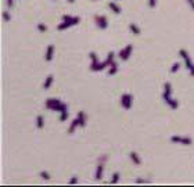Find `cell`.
<instances>
[{
    "label": "cell",
    "mask_w": 194,
    "mask_h": 187,
    "mask_svg": "<svg viewBox=\"0 0 194 187\" xmlns=\"http://www.w3.org/2000/svg\"><path fill=\"white\" fill-rule=\"evenodd\" d=\"M132 103H133V96L129 93H125L121 96V106L124 107V110H130Z\"/></svg>",
    "instance_id": "obj_4"
},
{
    "label": "cell",
    "mask_w": 194,
    "mask_h": 187,
    "mask_svg": "<svg viewBox=\"0 0 194 187\" xmlns=\"http://www.w3.org/2000/svg\"><path fill=\"white\" fill-rule=\"evenodd\" d=\"M51 83H53V75H47L46 76V81H44V83H43V89H49V87L51 86Z\"/></svg>",
    "instance_id": "obj_17"
},
{
    "label": "cell",
    "mask_w": 194,
    "mask_h": 187,
    "mask_svg": "<svg viewBox=\"0 0 194 187\" xmlns=\"http://www.w3.org/2000/svg\"><path fill=\"white\" fill-rule=\"evenodd\" d=\"M179 68H180V64H179V62H175V64L172 65V68H171V72H177Z\"/></svg>",
    "instance_id": "obj_25"
},
{
    "label": "cell",
    "mask_w": 194,
    "mask_h": 187,
    "mask_svg": "<svg viewBox=\"0 0 194 187\" xmlns=\"http://www.w3.org/2000/svg\"><path fill=\"white\" fill-rule=\"evenodd\" d=\"M43 125H44L43 117H42V115H38V117H36V126H38L39 129H42V128H43Z\"/></svg>",
    "instance_id": "obj_21"
},
{
    "label": "cell",
    "mask_w": 194,
    "mask_h": 187,
    "mask_svg": "<svg viewBox=\"0 0 194 187\" xmlns=\"http://www.w3.org/2000/svg\"><path fill=\"white\" fill-rule=\"evenodd\" d=\"M89 56H90V60H92V61H99V58H97V56H96V53H94V51H92Z\"/></svg>",
    "instance_id": "obj_27"
},
{
    "label": "cell",
    "mask_w": 194,
    "mask_h": 187,
    "mask_svg": "<svg viewBox=\"0 0 194 187\" xmlns=\"http://www.w3.org/2000/svg\"><path fill=\"white\" fill-rule=\"evenodd\" d=\"M44 106L47 110H51V111H57V112H64V111H68V106L61 101L60 99H47Z\"/></svg>",
    "instance_id": "obj_1"
},
{
    "label": "cell",
    "mask_w": 194,
    "mask_h": 187,
    "mask_svg": "<svg viewBox=\"0 0 194 187\" xmlns=\"http://www.w3.org/2000/svg\"><path fill=\"white\" fill-rule=\"evenodd\" d=\"M68 3H75V0H68Z\"/></svg>",
    "instance_id": "obj_34"
},
{
    "label": "cell",
    "mask_w": 194,
    "mask_h": 187,
    "mask_svg": "<svg viewBox=\"0 0 194 187\" xmlns=\"http://www.w3.org/2000/svg\"><path fill=\"white\" fill-rule=\"evenodd\" d=\"M76 183H78V177H76V176H74V177L69 180V184H76Z\"/></svg>",
    "instance_id": "obj_29"
},
{
    "label": "cell",
    "mask_w": 194,
    "mask_h": 187,
    "mask_svg": "<svg viewBox=\"0 0 194 187\" xmlns=\"http://www.w3.org/2000/svg\"><path fill=\"white\" fill-rule=\"evenodd\" d=\"M93 1H96V0H93Z\"/></svg>",
    "instance_id": "obj_35"
},
{
    "label": "cell",
    "mask_w": 194,
    "mask_h": 187,
    "mask_svg": "<svg viewBox=\"0 0 194 187\" xmlns=\"http://www.w3.org/2000/svg\"><path fill=\"white\" fill-rule=\"evenodd\" d=\"M76 118H78V121H79V126L81 128H85V125H86V114L83 111H79L78 112V115H76Z\"/></svg>",
    "instance_id": "obj_10"
},
{
    "label": "cell",
    "mask_w": 194,
    "mask_h": 187,
    "mask_svg": "<svg viewBox=\"0 0 194 187\" xmlns=\"http://www.w3.org/2000/svg\"><path fill=\"white\" fill-rule=\"evenodd\" d=\"M187 3L190 4V7H191V8L194 10V0H187Z\"/></svg>",
    "instance_id": "obj_32"
},
{
    "label": "cell",
    "mask_w": 194,
    "mask_h": 187,
    "mask_svg": "<svg viewBox=\"0 0 194 187\" xmlns=\"http://www.w3.org/2000/svg\"><path fill=\"white\" fill-rule=\"evenodd\" d=\"M103 172H104V165L103 164H99L97 166H96V180H101V177H103Z\"/></svg>",
    "instance_id": "obj_11"
},
{
    "label": "cell",
    "mask_w": 194,
    "mask_h": 187,
    "mask_svg": "<svg viewBox=\"0 0 194 187\" xmlns=\"http://www.w3.org/2000/svg\"><path fill=\"white\" fill-rule=\"evenodd\" d=\"M94 22L100 29H107L108 26V19L106 15H94Z\"/></svg>",
    "instance_id": "obj_6"
},
{
    "label": "cell",
    "mask_w": 194,
    "mask_h": 187,
    "mask_svg": "<svg viewBox=\"0 0 194 187\" xmlns=\"http://www.w3.org/2000/svg\"><path fill=\"white\" fill-rule=\"evenodd\" d=\"M157 4V0H148V6L150 7H155Z\"/></svg>",
    "instance_id": "obj_30"
},
{
    "label": "cell",
    "mask_w": 194,
    "mask_h": 187,
    "mask_svg": "<svg viewBox=\"0 0 194 187\" xmlns=\"http://www.w3.org/2000/svg\"><path fill=\"white\" fill-rule=\"evenodd\" d=\"M119 181V173H117V172H115V173L113 175V179H111V183H113V184H115V183H118Z\"/></svg>",
    "instance_id": "obj_24"
},
{
    "label": "cell",
    "mask_w": 194,
    "mask_h": 187,
    "mask_svg": "<svg viewBox=\"0 0 194 187\" xmlns=\"http://www.w3.org/2000/svg\"><path fill=\"white\" fill-rule=\"evenodd\" d=\"M117 72H118V64H117V62L114 61L113 64L110 65V69H108V74H110V75H115Z\"/></svg>",
    "instance_id": "obj_19"
},
{
    "label": "cell",
    "mask_w": 194,
    "mask_h": 187,
    "mask_svg": "<svg viewBox=\"0 0 194 187\" xmlns=\"http://www.w3.org/2000/svg\"><path fill=\"white\" fill-rule=\"evenodd\" d=\"M63 21L71 22L72 25H78L79 22H81V18H79V17H72V15H68V14H64V15H63Z\"/></svg>",
    "instance_id": "obj_9"
},
{
    "label": "cell",
    "mask_w": 194,
    "mask_h": 187,
    "mask_svg": "<svg viewBox=\"0 0 194 187\" xmlns=\"http://www.w3.org/2000/svg\"><path fill=\"white\" fill-rule=\"evenodd\" d=\"M171 141H172V143L184 144V146H190V144H193V140H191L190 137H183V136H172V137H171Z\"/></svg>",
    "instance_id": "obj_7"
},
{
    "label": "cell",
    "mask_w": 194,
    "mask_h": 187,
    "mask_svg": "<svg viewBox=\"0 0 194 187\" xmlns=\"http://www.w3.org/2000/svg\"><path fill=\"white\" fill-rule=\"evenodd\" d=\"M69 26H74V25L71 24V22H67V21H63L61 24H58V25H57V29H58V31H64V29H68Z\"/></svg>",
    "instance_id": "obj_16"
},
{
    "label": "cell",
    "mask_w": 194,
    "mask_h": 187,
    "mask_svg": "<svg viewBox=\"0 0 194 187\" xmlns=\"http://www.w3.org/2000/svg\"><path fill=\"white\" fill-rule=\"evenodd\" d=\"M76 126H79V121H78V118H75L72 122H71V125H69V129H68V133L69 135H72L74 132H75Z\"/></svg>",
    "instance_id": "obj_15"
},
{
    "label": "cell",
    "mask_w": 194,
    "mask_h": 187,
    "mask_svg": "<svg viewBox=\"0 0 194 187\" xmlns=\"http://www.w3.org/2000/svg\"><path fill=\"white\" fill-rule=\"evenodd\" d=\"M40 177L44 179V180H49V179H50V173L46 172V170H43V172H40Z\"/></svg>",
    "instance_id": "obj_23"
},
{
    "label": "cell",
    "mask_w": 194,
    "mask_h": 187,
    "mask_svg": "<svg viewBox=\"0 0 194 187\" xmlns=\"http://www.w3.org/2000/svg\"><path fill=\"white\" fill-rule=\"evenodd\" d=\"M68 117H69L68 111L61 112V115H60V121H61V122H64V121H67V119H68Z\"/></svg>",
    "instance_id": "obj_22"
},
{
    "label": "cell",
    "mask_w": 194,
    "mask_h": 187,
    "mask_svg": "<svg viewBox=\"0 0 194 187\" xmlns=\"http://www.w3.org/2000/svg\"><path fill=\"white\" fill-rule=\"evenodd\" d=\"M136 183H148V180H144V179H136Z\"/></svg>",
    "instance_id": "obj_31"
},
{
    "label": "cell",
    "mask_w": 194,
    "mask_h": 187,
    "mask_svg": "<svg viewBox=\"0 0 194 187\" xmlns=\"http://www.w3.org/2000/svg\"><path fill=\"white\" fill-rule=\"evenodd\" d=\"M129 29L132 31V33H133V35H140V33H142V32H140V28H139L136 24H133V22H132V24H129Z\"/></svg>",
    "instance_id": "obj_18"
},
{
    "label": "cell",
    "mask_w": 194,
    "mask_h": 187,
    "mask_svg": "<svg viewBox=\"0 0 194 187\" xmlns=\"http://www.w3.org/2000/svg\"><path fill=\"white\" fill-rule=\"evenodd\" d=\"M129 157H130L132 162H133L135 165H140V164H142V159H140V157L137 155V152H135V151H132L130 154H129Z\"/></svg>",
    "instance_id": "obj_13"
},
{
    "label": "cell",
    "mask_w": 194,
    "mask_h": 187,
    "mask_svg": "<svg viewBox=\"0 0 194 187\" xmlns=\"http://www.w3.org/2000/svg\"><path fill=\"white\" fill-rule=\"evenodd\" d=\"M3 19H4V21H10V19H11V17H10V14H8L7 11H4V12H3Z\"/></svg>",
    "instance_id": "obj_28"
},
{
    "label": "cell",
    "mask_w": 194,
    "mask_h": 187,
    "mask_svg": "<svg viewBox=\"0 0 194 187\" xmlns=\"http://www.w3.org/2000/svg\"><path fill=\"white\" fill-rule=\"evenodd\" d=\"M179 54H180L182 58L184 60L186 68L190 71V75H191V76H194V62L191 61V58H190V56H188V53L184 49H180V50H179Z\"/></svg>",
    "instance_id": "obj_3"
},
{
    "label": "cell",
    "mask_w": 194,
    "mask_h": 187,
    "mask_svg": "<svg viewBox=\"0 0 194 187\" xmlns=\"http://www.w3.org/2000/svg\"><path fill=\"white\" fill-rule=\"evenodd\" d=\"M104 68H107V64L104 61L103 62H99V61H92L90 64V71H103Z\"/></svg>",
    "instance_id": "obj_8"
},
{
    "label": "cell",
    "mask_w": 194,
    "mask_h": 187,
    "mask_svg": "<svg viewBox=\"0 0 194 187\" xmlns=\"http://www.w3.org/2000/svg\"><path fill=\"white\" fill-rule=\"evenodd\" d=\"M38 29L40 32H46V31H47V26H46L44 24H38Z\"/></svg>",
    "instance_id": "obj_26"
},
{
    "label": "cell",
    "mask_w": 194,
    "mask_h": 187,
    "mask_svg": "<svg viewBox=\"0 0 194 187\" xmlns=\"http://www.w3.org/2000/svg\"><path fill=\"white\" fill-rule=\"evenodd\" d=\"M132 50H133V46H132V44H126L125 47L118 53V57L122 60V61L129 60V57H130V54H132Z\"/></svg>",
    "instance_id": "obj_5"
},
{
    "label": "cell",
    "mask_w": 194,
    "mask_h": 187,
    "mask_svg": "<svg viewBox=\"0 0 194 187\" xmlns=\"http://www.w3.org/2000/svg\"><path fill=\"white\" fill-rule=\"evenodd\" d=\"M114 57H115V53H114V51H111V53L108 54V57H107V60L104 61L107 64V67H110V65L114 62Z\"/></svg>",
    "instance_id": "obj_20"
},
{
    "label": "cell",
    "mask_w": 194,
    "mask_h": 187,
    "mask_svg": "<svg viewBox=\"0 0 194 187\" xmlns=\"http://www.w3.org/2000/svg\"><path fill=\"white\" fill-rule=\"evenodd\" d=\"M108 7H110L111 11L115 12V14H119V12H121V7H119L115 1H110V3H108Z\"/></svg>",
    "instance_id": "obj_14"
},
{
    "label": "cell",
    "mask_w": 194,
    "mask_h": 187,
    "mask_svg": "<svg viewBox=\"0 0 194 187\" xmlns=\"http://www.w3.org/2000/svg\"><path fill=\"white\" fill-rule=\"evenodd\" d=\"M164 89H165L164 93H162L164 101H165L172 110H176V108L179 107V103H177L175 99H172V85H171L169 82H166V83L164 85Z\"/></svg>",
    "instance_id": "obj_2"
},
{
    "label": "cell",
    "mask_w": 194,
    "mask_h": 187,
    "mask_svg": "<svg viewBox=\"0 0 194 187\" xmlns=\"http://www.w3.org/2000/svg\"><path fill=\"white\" fill-rule=\"evenodd\" d=\"M53 54H54V46H53V44H49L47 49H46V61H51Z\"/></svg>",
    "instance_id": "obj_12"
},
{
    "label": "cell",
    "mask_w": 194,
    "mask_h": 187,
    "mask_svg": "<svg viewBox=\"0 0 194 187\" xmlns=\"http://www.w3.org/2000/svg\"><path fill=\"white\" fill-rule=\"evenodd\" d=\"M13 1H14V0H7V6L11 7V6H13Z\"/></svg>",
    "instance_id": "obj_33"
}]
</instances>
